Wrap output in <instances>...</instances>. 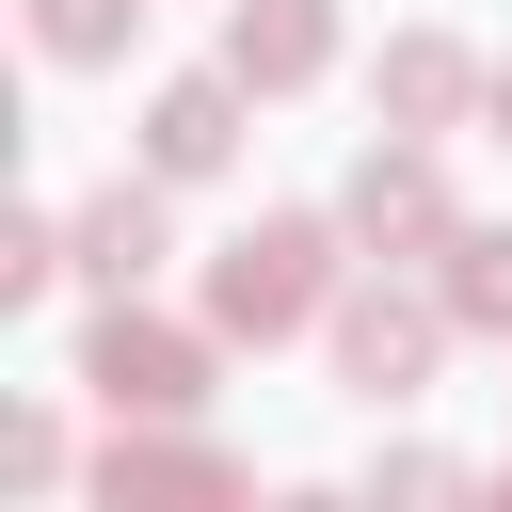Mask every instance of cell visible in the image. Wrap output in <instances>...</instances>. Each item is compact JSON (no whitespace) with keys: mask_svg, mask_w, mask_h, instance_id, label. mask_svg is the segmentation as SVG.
<instances>
[{"mask_svg":"<svg viewBox=\"0 0 512 512\" xmlns=\"http://www.w3.org/2000/svg\"><path fill=\"white\" fill-rule=\"evenodd\" d=\"M320 304V224H256V240H224V272H208V320L224 336H288Z\"/></svg>","mask_w":512,"mask_h":512,"instance_id":"6da1fadb","label":"cell"},{"mask_svg":"<svg viewBox=\"0 0 512 512\" xmlns=\"http://www.w3.org/2000/svg\"><path fill=\"white\" fill-rule=\"evenodd\" d=\"M192 368H208L192 336H160V320H128V304H112V336H96V400H112V416H176V400H192Z\"/></svg>","mask_w":512,"mask_h":512,"instance_id":"7a4b0ae2","label":"cell"},{"mask_svg":"<svg viewBox=\"0 0 512 512\" xmlns=\"http://www.w3.org/2000/svg\"><path fill=\"white\" fill-rule=\"evenodd\" d=\"M240 96H256L240 64H224V80H176V96L144 112V160H160V176H208V160L240 144Z\"/></svg>","mask_w":512,"mask_h":512,"instance_id":"3957f363","label":"cell"},{"mask_svg":"<svg viewBox=\"0 0 512 512\" xmlns=\"http://www.w3.org/2000/svg\"><path fill=\"white\" fill-rule=\"evenodd\" d=\"M320 48H336V16H320V0H240V32H224V64H240L256 96L320 80Z\"/></svg>","mask_w":512,"mask_h":512,"instance_id":"277c9868","label":"cell"},{"mask_svg":"<svg viewBox=\"0 0 512 512\" xmlns=\"http://www.w3.org/2000/svg\"><path fill=\"white\" fill-rule=\"evenodd\" d=\"M336 352H352V384H368V400H400V384L432 368V304H384V288H368V304L336 320Z\"/></svg>","mask_w":512,"mask_h":512,"instance_id":"5b68a950","label":"cell"},{"mask_svg":"<svg viewBox=\"0 0 512 512\" xmlns=\"http://www.w3.org/2000/svg\"><path fill=\"white\" fill-rule=\"evenodd\" d=\"M352 224H368V240H448L432 160H368V176H352Z\"/></svg>","mask_w":512,"mask_h":512,"instance_id":"8992f818","label":"cell"},{"mask_svg":"<svg viewBox=\"0 0 512 512\" xmlns=\"http://www.w3.org/2000/svg\"><path fill=\"white\" fill-rule=\"evenodd\" d=\"M80 256H96L112 288H128V272L160 256V192H96V208H80Z\"/></svg>","mask_w":512,"mask_h":512,"instance_id":"52a82bcc","label":"cell"},{"mask_svg":"<svg viewBox=\"0 0 512 512\" xmlns=\"http://www.w3.org/2000/svg\"><path fill=\"white\" fill-rule=\"evenodd\" d=\"M448 320L512 336V240H448Z\"/></svg>","mask_w":512,"mask_h":512,"instance_id":"ba28073f","label":"cell"},{"mask_svg":"<svg viewBox=\"0 0 512 512\" xmlns=\"http://www.w3.org/2000/svg\"><path fill=\"white\" fill-rule=\"evenodd\" d=\"M384 112H464V48H384Z\"/></svg>","mask_w":512,"mask_h":512,"instance_id":"9c48e42d","label":"cell"},{"mask_svg":"<svg viewBox=\"0 0 512 512\" xmlns=\"http://www.w3.org/2000/svg\"><path fill=\"white\" fill-rule=\"evenodd\" d=\"M128 16H144V0H32L48 64H96V48H128Z\"/></svg>","mask_w":512,"mask_h":512,"instance_id":"30bf717a","label":"cell"},{"mask_svg":"<svg viewBox=\"0 0 512 512\" xmlns=\"http://www.w3.org/2000/svg\"><path fill=\"white\" fill-rule=\"evenodd\" d=\"M496 128H512V80H496Z\"/></svg>","mask_w":512,"mask_h":512,"instance_id":"8fae6325","label":"cell"}]
</instances>
